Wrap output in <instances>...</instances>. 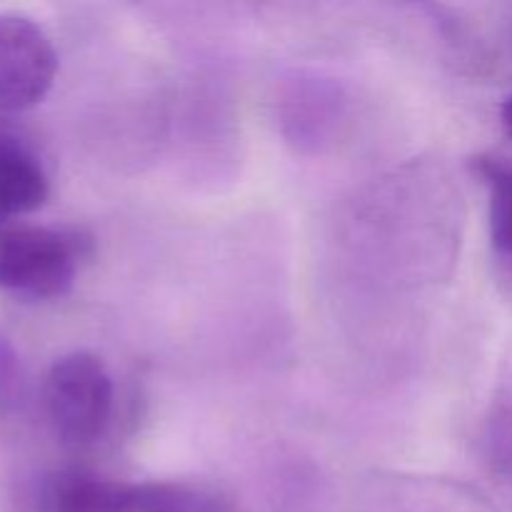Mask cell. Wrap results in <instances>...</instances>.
<instances>
[{"label": "cell", "instance_id": "7", "mask_svg": "<svg viewBox=\"0 0 512 512\" xmlns=\"http://www.w3.org/2000/svg\"><path fill=\"white\" fill-rule=\"evenodd\" d=\"M473 170L490 193V238L495 250L512 255V158L478 155Z\"/></svg>", "mask_w": 512, "mask_h": 512}, {"label": "cell", "instance_id": "6", "mask_svg": "<svg viewBox=\"0 0 512 512\" xmlns=\"http://www.w3.org/2000/svg\"><path fill=\"white\" fill-rule=\"evenodd\" d=\"M128 512H235V508L210 485L153 480L130 485Z\"/></svg>", "mask_w": 512, "mask_h": 512}, {"label": "cell", "instance_id": "8", "mask_svg": "<svg viewBox=\"0 0 512 512\" xmlns=\"http://www.w3.org/2000/svg\"><path fill=\"white\" fill-rule=\"evenodd\" d=\"M23 395V373L13 345L0 338V413H8L20 403Z\"/></svg>", "mask_w": 512, "mask_h": 512}, {"label": "cell", "instance_id": "9", "mask_svg": "<svg viewBox=\"0 0 512 512\" xmlns=\"http://www.w3.org/2000/svg\"><path fill=\"white\" fill-rule=\"evenodd\" d=\"M500 120H503V130L512 138V93L505 98L503 108H500Z\"/></svg>", "mask_w": 512, "mask_h": 512}, {"label": "cell", "instance_id": "4", "mask_svg": "<svg viewBox=\"0 0 512 512\" xmlns=\"http://www.w3.org/2000/svg\"><path fill=\"white\" fill-rule=\"evenodd\" d=\"M48 195V173L35 150L18 135L0 130V220L43 208Z\"/></svg>", "mask_w": 512, "mask_h": 512}, {"label": "cell", "instance_id": "5", "mask_svg": "<svg viewBox=\"0 0 512 512\" xmlns=\"http://www.w3.org/2000/svg\"><path fill=\"white\" fill-rule=\"evenodd\" d=\"M130 485L83 470H65L45 483L43 512H128Z\"/></svg>", "mask_w": 512, "mask_h": 512}, {"label": "cell", "instance_id": "2", "mask_svg": "<svg viewBox=\"0 0 512 512\" xmlns=\"http://www.w3.org/2000/svg\"><path fill=\"white\" fill-rule=\"evenodd\" d=\"M83 243L68 230L0 220V290L60 298L73 285Z\"/></svg>", "mask_w": 512, "mask_h": 512}, {"label": "cell", "instance_id": "3", "mask_svg": "<svg viewBox=\"0 0 512 512\" xmlns=\"http://www.w3.org/2000/svg\"><path fill=\"white\" fill-rule=\"evenodd\" d=\"M58 75L53 40L33 18L0 13V108L28 110L50 93Z\"/></svg>", "mask_w": 512, "mask_h": 512}, {"label": "cell", "instance_id": "1", "mask_svg": "<svg viewBox=\"0 0 512 512\" xmlns=\"http://www.w3.org/2000/svg\"><path fill=\"white\" fill-rule=\"evenodd\" d=\"M113 378L93 353L55 360L43 380V410L55 438L68 448L95 445L113 420Z\"/></svg>", "mask_w": 512, "mask_h": 512}]
</instances>
